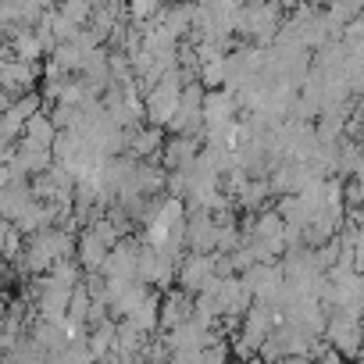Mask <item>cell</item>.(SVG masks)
<instances>
[{"label":"cell","mask_w":364,"mask_h":364,"mask_svg":"<svg viewBox=\"0 0 364 364\" xmlns=\"http://www.w3.org/2000/svg\"><path fill=\"white\" fill-rule=\"evenodd\" d=\"M282 18H286V8L275 4V0H247V4L240 8L236 33L247 36L250 43H257V47H272V40L279 36Z\"/></svg>","instance_id":"obj_1"},{"label":"cell","mask_w":364,"mask_h":364,"mask_svg":"<svg viewBox=\"0 0 364 364\" xmlns=\"http://www.w3.org/2000/svg\"><path fill=\"white\" fill-rule=\"evenodd\" d=\"M186 79H190V75L182 72V65H175V68H168V72H164V75L143 93L146 122L168 129V122H171L175 111H178V97H182V82H186Z\"/></svg>","instance_id":"obj_2"},{"label":"cell","mask_w":364,"mask_h":364,"mask_svg":"<svg viewBox=\"0 0 364 364\" xmlns=\"http://www.w3.org/2000/svg\"><path fill=\"white\" fill-rule=\"evenodd\" d=\"M272 328H275V311H272V304L254 300V304L247 307V314L240 318V336H236L232 350H236L240 357H257V350H261V343L268 339Z\"/></svg>","instance_id":"obj_3"},{"label":"cell","mask_w":364,"mask_h":364,"mask_svg":"<svg viewBox=\"0 0 364 364\" xmlns=\"http://www.w3.org/2000/svg\"><path fill=\"white\" fill-rule=\"evenodd\" d=\"M218 272H215V254H182L178 268H175V282L178 289H186V293H200V289H215L218 286Z\"/></svg>","instance_id":"obj_4"},{"label":"cell","mask_w":364,"mask_h":364,"mask_svg":"<svg viewBox=\"0 0 364 364\" xmlns=\"http://www.w3.org/2000/svg\"><path fill=\"white\" fill-rule=\"evenodd\" d=\"M321 336H325L343 357H357L360 346H364V318L346 314V311H332Z\"/></svg>","instance_id":"obj_5"},{"label":"cell","mask_w":364,"mask_h":364,"mask_svg":"<svg viewBox=\"0 0 364 364\" xmlns=\"http://www.w3.org/2000/svg\"><path fill=\"white\" fill-rule=\"evenodd\" d=\"M175 268H178V261H175L171 254H164V250L154 247V243H139V261H136L139 282H146V286H154V289H168V286L175 282Z\"/></svg>","instance_id":"obj_6"},{"label":"cell","mask_w":364,"mask_h":364,"mask_svg":"<svg viewBox=\"0 0 364 364\" xmlns=\"http://www.w3.org/2000/svg\"><path fill=\"white\" fill-rule=\"evenodd\" d=\"M215 296H218V307H222V321L225 325H240V318L254 304V293H250V286H247L243 275H222L218 286H215Z\"/></svg>","instance_id":"obj_7"},{"label":"cell","mask_w":364,"mask_h":364,"mask_svg":"<svg viewBox=\"0 0 364 364\" xmlns=\"http://www.w3.org/2000/svg\"><path fill=\"white\" fill-rule=\"evenodd\" d=\"M254 293V300H275L279 289L286 286V272L279 261H254L247 272H240Z\"/></svg>","instance_id":"obj_8"},{"label":"cell","mask_w":364,"mask_h":364,"mask_svg":"<svg viewBox=\"0 0 364 364\" xmlns=\"http://www.w3.org/2000/svg\"><path fill=\"white\" fill-rule=\"evenodd\" d=\"M161 146H164V132H161V125H136V129H129V150L125 154H132L136 161H154L157 154H161Z\"/></svg>","instance_id":"obj_9"},{"label":"cell","mask_w":364,"mask_h":364,"mask_svg":"<svg viewBox=\"0 0 364 364\" xmlns=\"http://www.w3.org/2000/svg\"><path fill=\"white\" fill-rule=\"evenodd\" d=\"M107 243L97 236V232H90L86 225H82V232L75 236V261L82 264V272H100L104 268V261H107Z\"/></svg>","instance_id":"obj_10"},{"label":"cell","mask_w":364,"mask_h":364,"mask_svg":"<svg viewBox=\"0 0 364 364\" xmlns=\"http://www.w3.org/2000/svg\"><path fill=\"white\" fill-rule=\"evenodd\" d=\"M193 318V293L186 289H171L168 296H161V325L157 328H175L178 321H186Z\"/></svg>","instance_id":"obj_11"},{"label":"cell","mask_w":364,"mask_h":364,"mask_svg":"<svg viewBox=\"0 0 364 364\" xmlns=\"http://www.w3.org/2000/svg\"><path fill=\"white\" fill-rule=\"evenodd\" d=\"M54 136H58V125H54L50 111H36L33 118H26V132H22V139L40 143V146H54Z\"/></svg>","instance_id":"obj_12"},{"label":"cell","mask_w":364,"mask_h":364,"mask_svg":"<svg viewBox=\"0 0 364 364\" xmlns=\"http://www.w3.org/2000/svg\"><path fill=\"white\" fill-rule=\"evenodd\" d=\"M40 4H43V8H58V4H61V0H40Z\"/></svg>","instance_id":"obj_13"},{"label":"cell","mask_w":364,"mask_h":364,"mask_svg":"<svg viewBox=\"0 0 364 364\" xmlns=\"http://www.w3.org/2000/svg\"><path fill=\"white\" fill-rule=\"evenodd\" d=\"M275 4H282V8H286V11H289V8H293V4H296V0H275Z\"/></svg>","instance_id":"obj_14"}]
</instances>
